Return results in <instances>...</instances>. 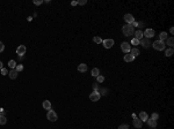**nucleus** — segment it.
I'll list each match as a JSON object with an SVG mask.
<instances>
[{"instance_id":"9","label":"nucleus","mask_w":174,"mask_h":129,"mask_svg":"<svg viewBox=\"0 0 174 129\" xmlns=\"http://www.w3.org/2000/svg\"><path fill=\"white\" fill-rule=\"evenodd\" d=\"M102 43H103V46L106 49H110L114 45V40L113 39H104V40H102Z\"/></svg>"},{"instance_id":"36","label":"nucleus","mask_w":174,"mask_h":129,"mask_svg":"<svg viewBox=\"0 0 174 129\" xmlns=\"http://www.w3.org/2000/svg\"><path fill=\"white\" fill-rule=\"evenodd\" d=\"M71 5H72V6H76V5H78V1H72Z\"/></svg>"},{"instance_id":"25","label":"nucleus","mask_w":174,"mask_h":129,"mask_svg":"<svg viewBox=\"0 0 174 129\" xmlns=\"http://www.w3.org/2000/svg\"><path fill=\"white\" fill-rule=\"evenodd\" d=\"M7 122V119H6V116H4V115H0V125H5Z\"/></svg>"},{"instance_id":"30","label":"nucleus","mask_w":174,"mask_h":129,"mask_svg":"<svg viewBox=\"0 0 174 129\" xmlns=\"http://www.w3.org/2000/svg\"><path fill=\"white\" fill-rule=\"evenodd\" d=\"M1 75H4V76H5V75H8V70L6 68H2L1 69Z\"/></svg>"},{"instance_id":"11","label":"nucleus","mask_w":174,"mask_h":129,"mask_svg":"<svg viewBox=\"0 0 174 129\" xmlns=\"http://www.w3.org/2000/svg\"><path fill=\"white\" fill-rule=\"evenodd\" d=\"M133 126H135L136 128H140V127L143 126V121L140 120L139 118H135V119H133Z\"/></svg>"},{"instance_id":"14","label":"nucleus","mask_w":174,"mask_h":129,"mask_svg":"<svg viewBox=\"0 0 174 129\" xmlns=\"http://www.w3.org/2000/svg\"><path fill=\"white\" fill-rule=\"evenodd\" d=\"M133 60H135V57H132L129 53H127V55H124V61L125 62H132Z\"/></svg>"},{"instance_id":"12","label":"nucleus","mask_w":174,"mask_h":129,"mask_svg":"<svg viewBox=\"0 0 174 129\" xmlns=\"http://www.w3.org/2000/svg\"><path fill=\"white\" fill-rule=\"evenodd\" d=\"M17 74H19V73H17V71L15 70V69H12V70H10V71L8 73L9 77L12 78V80H15V78L17 77Z\"/></svg>"},{"instance_id":"26","label":"nucleus","mask_w":174,"mask_h":129,"mask_svg":"<svg viewBox=\"0 0 174 129\" xmlns=\"http://www.w3.org/2000/svg\"><path fill=\"white\" fill-rule=\"evenodd\" d=\"M96 81H97V83H102L104 81V77L102 76V75H99L97 77H96Z\"/></svg>"},{"instance_id":"34","label":"nucleus","mask_w":174,"mask_h":129,"mask_svg":"<svg viewBox=\"0 0 174 129\" xmlns=\"http://www.w3.org/2000/svg\"><path fill=\"white\" fill-rule=\"evenodd\" d=\"M86 0H80V1H78V5H80V6H84V5H86Z\"/></svg>"},{"instance_id":"7","label":"nucleus","mask_w":174,"mask_h":129,"mask_svg":"<svg viewBox=\"0 0 174 129\" xmlns=\"http://www.w3.org/2000/svg\"><path fill=\"white\" fill-rule=\"evenodd\" d=\"M124 20H125L127 24H132V23L135 22V17L132 16L131 14H125V15H124Z\"/></svg>"},{"instance_id":"6","label":"nucleus","mask_w":174,"mask_h":129,"mask_svg":"<svg viewBox=\"0 0 174 129\" xmlns=\"http://www.w3.org/2000/svg\"><path fill=\"white\" fill-rule=\"evenodd\" d=\"M100 97H101V93L100 92H97V91H94V92H92L91 96H89V99L92 100V102H97L99 99H100Z\"/></svg>"},{"instance_id":"38","label":"nucleus","mask_w":174,"mask_h":129,"mask_svg":"<svg viewBox=\"0 0 174 129\" xmlns=\"http://www.w3.org/2000/svg\"><path fill=\"white\" fill-rule=\"evenodd\" d=\"M169 32H171V34H172V35L174 34V28H173V27H172V28L169 29Z\"/></svg>"},{"instance_id":"40","label":"nucleus","mask_w":174,"mask_h":129,"mask_svg":"<svg viewBox=\"0 0 174 129\" xmlns=\"http://www.w3.org/2000/svg\"><path fill=\"white\" fill-rule=\"evenodd\" d=\"M153 129H156V128H153Z\"/></svg>"},{"instance_id":"5","label":"nucleus","mask_w":174,"mask_h":129,"mask_svg":"<svg viewBox=\"0 0 174 129\" xmlns=\"http://www.w3.org/2000/svg\"><path fill=\"white\" fill-rule=\"evenodd\" d=\"M121 50L124 53H129V52L131 51V46L129 43H127V42H123V43L121 44Z\"/></svg>"},{"instance_id":"29","label":"nucleus","mask_w":174,"mask_h":129,"mask_svg":"<svg viewBox=\"0 0 174 129\" xmlns=\"http://www.w3.org/2000/svg\"><path fill=\"white\" fill-rule=\"evenodd\" d=\"M118 129H129V126H128L127 123H123V125H121V126L118 127Z\"/></svg>"},{"instance_id":"21","label":"nucleus","mask_w":174,"mask_h":129,"mask_svg":"<svg viewBox=\"0 0 174 129\" xmlns=\"http://www.w3.org/2000/svg\"><path fill=\"white\" fill-rule=\"evenodd\" d=\"M173 53H174L173 47H169V49H167V50H166V55H167V57H172V55H173Z\"/></svg>"},{"instance_id":"13","label":"nucleus","mask_w":174,"mask_h":129,"mask_svg":"<svg viewBox=\"0 0 174 129\" xmlns=\"http://www.w3.org/2000/svg\"><path fill=\"white\" fill-rule=\"evenodd\" d=\"M146 122H148V126H150V127H152V128H156V127H157V120H153V119H148Z\"/></svg>"},{"instance_id":"33","label":"nucleus","mask_w":174,"mask_h":129,"mask_svg":"<svg viewBox=\"0 0 174 129\" xmlns=\"http://www.w3.org/2000/svg\"><path fill=\"white\" fill-rule=\"evenodd\" d=\"M131 44H132V45H138L139 40H138V39H136V38H133V39L131 40Z\"/></svg>"},{"instance_id":"10","label":"nucleus","mask_w":174,"mask_h":129,"mask_svg":"<svg viewBox=\"0 0 174 129\" xmlns=\"http://www.w3.org/2000/svg\"><path fill=\"white\" fill-rule=\"evenodd\" d=\"M139 43H140V45L144 49H148V46H150V44H151V42H150V39H148V38H144V39H140Z\"/></svg>"},{"instance_id":"31","label":"nucleus","mask_w":174,"mask_h":129,"mask_svg":"<svg viewBox=\"0 0 174 129\" xmlns=\"http://www.w3.org/2000/svg\"><path fill=\"white\" fill-rule=\"evenodd\" d=\"M158 118H159L158 113H152V116H151V119H153V120H158Z\"/></svg>"},{"instance_id":"2","label":"nucleus","mask_w":174,"mask_h":129,"mask_svg":"<svg viewBox=\"0 0 174 129\" xmlns=\"http://www.w3.org/2000/svg\"><path fill=\"white\" fill-rule=\"evenodd\" d=\"M165 46L166 44L164 42H161V40H156L154 43H153V47L158 50V51H163V50H165Z\"/></svg>"},{"instance_id":"4","label":"nucleus","mask_w":174,"mask_h":129,"mask_svg":"<svg viewBox=\"0 0 174 129\" xmlns=\"http://www.w3.org/2000/svg\"><path fill=\"white\" fill-rule=\"evenodd\" d=\"M154 34H156V31L153 30V29H151V28H148L144 32H143V35L148 38V39H150V38H152L153 36H154Z\"/></svg>"},{"instance_id":"3","label":"nucleus","mask_w":174,"mask_h":129,"mask_svg":"<svg viewBox=\"0 0 174 129\" xmlns=\"http://www.w3.org/2000/svg\"><path fill=\"white\" fill-rule=\"evenodd\" d=\"M46 118H48V120L49 121H57V119H58V116H57L56 112L52 111V110H49V111H48Z\"/></svg>"},{"instance_id":"8","label":"nucleus","mask_w":174,"mask_h":129,"mask_svg":"<svg viewBox=\"0 0 174 129\" xmlns=\"http://www.w3.org/2000/svg\"><path fill=\"white\" fill-rule=\"evenodd\" d=\"M26 51H27L26 46H25V45H20V46L17 47L16 53H17V55H20V57H22V55H25V53H26Z\"/></svg>"},{"instance_id":"35","label":"nucleus","mask_w":174,"mask_h":129,"mask_svg":"<svg viewBox=\"0 0 174 129\" xmlns=\"http://www.w3.org/2000/svg\"><path fill=\"white\" fill-rule=\"evenodd\" d=\"M4 50H5V46H4V43H1V42H0V52H2Z\"/></svg>"},{"instance_id":"17","label":"nucleus","mask_w":174,"mask_h":129,"mask_svg":"<svg viewBox=\"0 0 174 129\" xmlns=\"http://www.w3.org/2000/svg\"><path fill=\"white\" fill-rule=\"evenodd\" d=\"M78 70L80 73H85L87 70V65H85V63H80L78 66Z\"/></svg>"},{"instance_id":"22","label":"nucleus","mask_w":174,"mask_h":129,"mask_svg":"<svg viewBox=\"0 0 174 129\" xmlns=\"http://www.w3.org/2000/svg\"><path fill=\"white\" fill-rule=\"evenodd\" d=\"M167 45H168V46H171V47H173V45H174V38H173V37L167 38Z\"/></svg>"},{"instance_id":"28","label":"nucleus","mask_w":174,"mask_h":129,"mask_svg":"<svg viewBox=\"0 0 174 129\" xmlns=\"http://www.w3.org/2000/svg\"><path fill=\"white\" fill-rule=\"evenodd\" d=\"M93 40H94V43H95V44L102 43V39H101L100 37H94V39H93Z\"/></svg>"},{"instance_id":"24","label":"nucleus","mask_w":174,"mask_h":129,"mask_svg":"<svg viewBox=\"0 0 174 129\" xmlns=\"http://www.w3.org/2000/svg\"><path fill=\"white\" fill-rule=\"evenodd\" d=\"M165 39H167V32H161V34H160V39H159V40L164 42Z\"/></svg>"},{"instance_id":"1","label":"nucleus","mask_w":174,"mask_h":129,"mask_svg":"<svg viewBox=\"0 0 174 129\" xmlns=\"http://www.w3.org/2000/svg\"><path fill=\"white\" fill-rule=\"evenodd\" d=\"M122 32L124 36H127V37H129L131 35L135 34V28L131 26V24H125V26L122 28Z\"/></svg>"},{"instance_id":"18","label":"nucleus","mask_w":174,"mask_h":129,"mask_svg":"<svg viewBox=\"0 0 174 129\" xmlns=\"http://www.w3.org/2000/svg\"><path fill=\"white\" fill-rule=\"evenodd\" d=\"M43 107L45 108V110H51V103L49 102V100H44L43 102Z\"/></svg>"},{"instance_id":"20","label":"nucleus","mask_w":174,"mask_h":129,"mask_svg":"<svg viewBox=\"0 0 174 129\" xmlns=\"http://www.w3.org/2000/svg\"><path fill=\"white\" fill-rule=\"evenodd\" d=\"M99 74H100V70H99L97 68H93V69H92V76L97 77V76H99Z\"/></svg>"},{"instance_id":"19","label":"nucleus","mask_w":174,"mask_h":129,"mask_svg":"<svg viewBox=\"0 0 174 129\" xmlns=\"http://www.w3.org/2000/svg\"><path fill=\"white\" fill-rule=\"evenodd\" d=\"M130 54L132 55V57H137V55H139V50L138 49H131V51H130Z\"/></svg>"},{"instance_id":"39","label":"nucleus","mask_w":174,"mask_h":129,"mask_svg":"<svg viewBox=\"0 0 174 129\" xmlns=\"http://www.w3.org/2000/svg\"><path fill=\"white\" fill-rule=\"evenodd\" d=\"M2 68H4V67H2V62L0 61V69H2Z\"/></svg>"},{"instance_id":"15","label":"nucleus","mask_w":174,"mask_h":129,"mask_svg":"<svg viewBox=\"0 0 174 129\" xmlns=\"http://www.w3.org/2000/svg\"><path fill=\"white\" fill-rule=\"evenodd\" d=\"M139 119L142 121H146L148 119V115L146 112H140L139 113Z\"/></svg>"},{"instance_id":"37","label":"nucleus","mask_w":174,"mask_h":129,"mask_svg":"<svg viewBox=\"0 0 174 129\" xmlns=\"http://www.w3.org/2000/svg\"><path fill=\"white\" fill-rule=\"evenodd\" d=\"M131 26H132V27H133V28H135V27H138V23H137V22L135 21V22H133V23H132Z\"/></svg>"},{"instance_id":"23","label":"nucleus","mask_w":174,"mask_h":129,"mask_svg":"<svg viewBox=\"0 0 174 129\" xmlns=\"http://www.w3.org/2000/svg\"><path fill=\"white\" fill-rule=\"evenodd\" d=\"M8 66H9V68L14 69L15 67H16V62H15L14 60H9L8 61Z\"/></svg>"},{"instance_id":"16","label":"nucleus","mask_w":174,"mask_h":129,"mask_svg":"<svg viewBox=\"0 0 174 129\" xmlns=\"http://www.w3.org/2000/svg\"><path fill=\"white\" fill-rule=\"evenodd\" d=\"M135 36H136V37H135L136 39L140 40V39H143V36H144V35H143V31H140V30H137V31H135Z\"/></svg>"},{"instance_id":"32","label":"nucleus","mask_w":174,"mask_h":129,"mask_svg":"<svg viewBox=\"0 0 174 129\" xmlns=\"http://www.w3.org/2000/svg\"><path fill=\"white\" fill-rule=\"evenodd\" d=\"M42 2H43V0H34V5H36V6H40Z\"/></svg>"},{"instance_id":"27","label":"nucleus","mask_w":174,"mask_h":129,"mask_svg":"<svg viewBox=\"0 0 174 129\" xmlns=\"http://www.w3.org/2000/svg\"><path fill=\"white\" fill-rule=\"evenodd\" d=\"M15 70H16L17 73H19V71H22V70H23V66H22V65H16Z\"/></svg>"}]
</instances>
